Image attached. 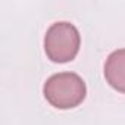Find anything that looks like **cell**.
<instances>
[{"mask_svg": "<svg viewBox=\"0 0 125 125\" xmlns=\"http://www.w3.org/2000/svg\"><path fill=\"white\" fill-rule=\"evenodd\" d=\"M46 100L56 109H72L80 106L85 96L87 87L84 80L75 72H59L47 78L43 87Z\"/></svg>", "mask_w": 125, "mask_h": 125, "instance_id": "cell-1", "label": "cell"}, {"mask_svg": "<svg viewBox=\"0 0 125 125\" xmlns=\"http://www.w3.org/2000/svg\"><path fill=\"white\" fill-rule=\"evenodd\" d=\"M104 78L112 88L125 93V49L112 52L104 63Z\"/></svg>", "mask_w": 125, "mask_h": 125, "instance_id": "cell-3", "label": "cell"}, {"mask_svg": "<svg viewBox=\"0 0 125 125\" xmlns=\"http://www.w3.org/2000/svg\"><path fill=\"white\" fill-rule=\"evenodd\" d=\"M81 35L71 22L60 21L49 27L44 37V50L47 57L56 63H66L75 59L80 52Z\"/></svg>", "mask_w": 125, "mask_h": 125, "instance_id": "cell-2", "label": "cell"}]
</instances>
